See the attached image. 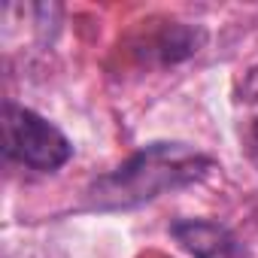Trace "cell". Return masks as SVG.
<instances>
[{
  "instance_id": "6da1fadb",
  "label": "cell",
  "mask_w": 258,
  "mask_h": 258,
  "mask_svg": "<svg viewBox=\"0 0 258 258\" xmlns=\"http://www.w3.org/2000/svg\"><path fill=\"white\" fill-rule=\"evenodd\" d=\"M213 170V158L188 143H149L127 161L97 176L85 191V207L97 213L134 210L167 191L188 188Z\"/></svg>"
},
{
  "instance_id": "7a4b0ae2",
  "label": "cell",
  "mask_w": 258,
  "mask_h": 258,
  "mask_svg": "<svg viewBox=\"0 0 258 258\" xmlns=\"http://www.w3.org/2000/svg\"><path fill=\"white\" fill-rule=\"evenodd\" d=\"M0 131H4V155L22 167L55 173L73 158V143L67 134L28 106L7 103Z\"/></svg>"
},
{
  "instance_id": "3957f363",
  "label": "cell",
  "mask_w": 258,
  "mask_h": 258,
  "mask_svg": "<svg viewBox=\"0 0 258 258\" xmlns=\"http://www.w3.org/2000/svg\"><path fill=\"white\" fill-rule=\"evenodd\" d=\"M170 237L191 258H246L237 234L210 219H179L170 225Z\"/></svg>"
},
{
  "instance_id": "277c9868",
  "label": "cell",
  "mask_w": 258,
  "mask_h": 258,
  "mask_svg": "<svg viewBox=\"0 0 258 258\" xmlns=\"http://www.w3.org/2000/svg\"><path fill=\"white\" fill-rule=\"evenodd\" d=\"M204 40H207L204 28H191L182 22H164L161 31H152L143 43H137V49L146 58H155L158 64H176V61L198 55Z\"/></svg>"
},
{
  "instance_id": "5b68a950",
  "label": "cell",
  "mask_w": 258,
  "mask_h": 258,
  "mask_svg": "<svg viewBox=\"0 0 258 258\" xmlns=\"http://www.w3.org/2000/svg\"><path fill=\"white\" fill-rule=\"evenodd\" d=\"M234 127L243 155L258 164V64L249 67L234 88Z\"/></svg>"
}]
</instances>
